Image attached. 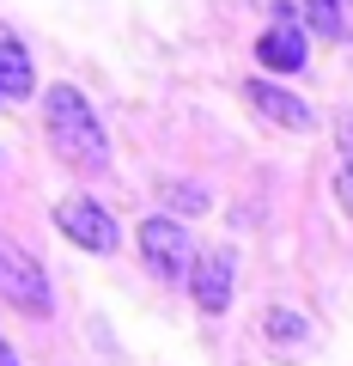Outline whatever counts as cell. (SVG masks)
I'll list each match as a JSON object with an SVG mask.
<instances>
[{
  "label": "cell",
  "instance_id": "1",
  "mask_svg": "<svg viewBox=\"0 0 353 366\" xmlns=\"http://www.w3.org/2000/svg\"><path fill=\"white\" fill-rule=\"evenodd\" d=\"M43 122H49V147L73 171H104L110 165V141H104V129H98V110L79 98V86H49Z\"/></svg>",
  "mask_w": 353,
  "mask_h": 366
},
{
  "label": "cell",
  "instance_id": "2",
  "mask_svg": "<svg viewBox=\"0 0 353 366\" xmlns=\"http://www.w3.org/2000/svg\"><path fill=\"white\" fill-rule=\"evenodd\" d=\"M134 244H140V262L158 274V281H189V262H195V238L177 214H146L134 226Z\"/></svg>",
  "mask_w": 353,
  "mask_h": 366
},
{
  "label": "cell",
  "instance_id": "3",
  "mask_svg": "<svg viewBox=\"0 0 353 366\" xmlns=\"http://www.w3.org/2000/svg\"><path fill=\"white\" fill-rule=\"evenodd\" d=\"M0 300H13L25 317H49V305H55L43 269L13 244V238H0Z\"/></svg>",
  "mask_w": 353,
  "mask_h": 366
},
{
  "label": "cell",
  "instance_id": "4",
  "mask_svg": "<svg viewBox=\"0 0 353 366\" xmlns=\"http://www.w3.org/2000/svg\"><path fill=\"white\" fill-rule=\"evenodd\" d=\"M55 226H61V232L73 238L79 250H98V257H110V250L122 244L116 220H110V214L98 208L92 196H67V202H55Z\"/></svg>",
  "mask_w": 353,
  "mask_h": 366
},
{
  "label": "cell",
  "instance_id": "5",
  "mask_svg": "<svg viewBox=\"0 0 353 366\" xmlns=\"http://www.w3.org/2000/svg\"><path fill=\"white\" fill-rule=\"evenodd\" d=\"M232 281H237V257L232 250H201L195 262H189V293H195V305L208 317H220L225 305H232Z\"/></svg>",
  "mask_w": 353,
  "mask_h": 366
},
{
  "label": "cell",
  "instance_id": "6",
  "mask_svg": "<svg viewBox=\"0 0 353 366\" xmlns=\"http://www.w3.org/2000/svg\"><path fill=\"white\" fill-rule=\"evenodd\" d=\"M244 98H250V104H256L268 122H275V129H287V134H305V129L317 122V117H311V104H305L299 92L275 86V79H244Z\"/></svg>",
  "mask_w": 353,
  "mask_h": 366
},
{
  "label": "cell",
  "instance_id": "7",
  "mask_svg": "<svg viewBox=\"0 0 353 366\" xmlns=\"http://www.w3.org/2000/svg\"><path fill=\"white\" fill-rule=\"evenodd\" d=\"M31 92H37V74H31V55H25V43H19L13 31L0 25V98H6V104H25Z\"/></svg>",
  "mask_w": 353,
  "mask_h": 366
},
{
  "label": "cell",
  "instance_id": "8",
  "mask_svg": "<svg viewBox=\"0 0 353 366\" xmlns=\"http://www.w3.org/2000/svg\"><path fill=\"white\" fill-rule=\"evenodd\" d=\"M305 55H311V49H305V31H292V25H268L256 37V61L275 67V74H299Z\"/></svg>",
  "mask_w": 353,
  "mask_h": 366
},
{
  "label": "cell",
  "instance_id": "9",
  "mask_svg": "<svg viewBox=\"0 0 353 366\" xmlns=\"http://www.w3.org/2000/svg\"><path fill=\"white\" fill-rule=\"evenodd\" d=\"M262 336L280 354H305L311 348V317H299L292 305H268V312H262Z\"/></svg>",
  "mask_w": 353,
  "mask_h": 366
},
{
  "label": "cell",
  "instance_id": "10",
  "mask_svg": "<svg viewBox=\"0 0 353 366\" xmlns=\"http://www.w3.org/2000/svg\"><path fill=\"white\" fill-rule=\"evenodd\" d=\"M311 6V25L323 31V37H335V43H347L353 37V13H347V0H305Z\"/></svg>",
  "mask_w": 353,
  "mask_h": 366
},
{
  "label": "cell",
  "instance_id": "11",
  "mask_svg": "<svg viewBox=\"0 0 353 366\" xmlns=\"http://www.w3.org/2000/svg\"><path fill=\"white\" fill-rule=\"evenodd\" d=\"M165 208L170 214H208V189L201 183H165Z\"/></svg>",
  "mask_w": 353,
  "mask_h": 366
},
{
  "label": "cell",
  "instance_id": "12",
  "mask_svg": "<svg viewBox=\"0 0 353 366\" xmlns=\"http://www.w3.org/2000/svg\"><path fill=\"white\" fill-rule=\"evenodd\" d=\"M262 13H275L280 25H292V31H305L311 25V6H305V0H256Z\"/></svg>",
  "mask_w": 353,
  "mask_h": 366
},
{
  "label": "cell",
  "instance_id": "13",
  "mask_svg": "<svg viewBox=\"0 0 353 366\" xmlns=\"http://www.w3.org/2000/svg\"><path fill=\"white\" fill-rule=\"evenodd\" d=\"M335 202H341V214L353 220V153L341 159V171H335Z\"/></svg>",
  "mask_w": 353,
  "mask_h": 366
},
{
  "label": "cell",
  "instance_id": "14",
  "mask_svg": "<svg viewBox=\"0 0 353 366\" xmlns=\"http://www.w3.org/2000/svg\"><path fill=\"white\" fill-rule=\"evenodd\" d=\"M0 366H19V354H13V342L0 336Z\"/></svg>",
  "mask_w": 353,
  "mask_h": 366
}]
</instances>
